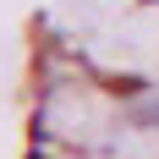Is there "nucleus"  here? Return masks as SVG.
<instances>
[{
  "instance_id": "f257e3e1",
  "label": "nucleus",
  "mask_w": 159,
  "mask_h": 159,
  "mask_svg": "<svg viewBox=\"0 0 159 159\" xmlns=\"http://www.w3.org/2000/svg\"><path fill=\"white\" fill-rule=\"evenodd\" d=\"M132 121H137V126H159V104H137Z\"/></svg>"
}]
</instances>
